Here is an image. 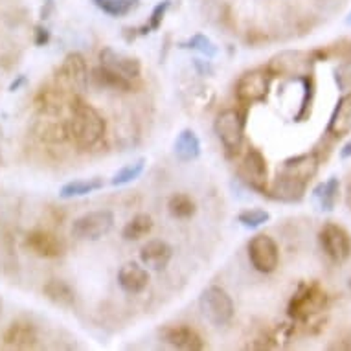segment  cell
Segmentation results:
<instances>
[{
	"mask_svg": "<svg viewBox=\"0 0 351 351\" xmlns=\"http://www.w3.org/2000/svg\"><path fill=\"white\" fill-rule=\"evenodd\" d=\"M305 190H307V182L278 169L276 179L269 186L267 197L280 202H300L304 199Z\"/></svg>",
	"mask_w": 351,
	"mask_h": 351,
	"instance_id": "obj_13",
	"label": "cell"
},
{
	"mask_svg": "<svg viewBox=\"0 0 351 351\" xmlns=\"http://www.w3.org/2000/svg\"><path fill=\"white\" fill-rule=\"evenodd\" d=\"M114 226V213L109 210H94L83 213L72 223V237L80 241H98Z\"/></svg>",
	"mask_w": 351,
	"mask_h": 351,
	"instance_id": "obj_7",
	"label": "cell"
},
{
	"mask_svg": "<svg viewBox=\"0 0 351 351\" xmlns=\"http://www.w3.org/2000/svg\"><path fill=\"white\" fill-rule=\"evenodd\" d=\"M245 127H247L245 114L237 109L221 110L213 121V131L230 156L237 155L241 151L243 140H245Z\"/></svg>",
	"mask_w": 351,
	"mask_h": 351,
	"instance_id": "obj_3",
	"label": "cell"
},
{
	"mask_svg": "<svg viewBox=\"0 0 351 351\" xmlns=\"http://www.w3.org/2000/svg\"><path fill=\"white\" fill-rule=\"evenodd\" d=\"M0 311H2V302H0Z\"/></svg>",
	"mask_w": 351,
	"mask_h": 351,
	"instance_id": "obj_43",
	"label": "cell"
},
{
	"mask_svg": "<svg viewBox=\"0 0 351 351\" xmlns=\"http://www.w3.org/2000/svg\"><path fill=\"white\" fill-rule=\"evenodd\" d=\"M175 155L182 162L197 160L201 156V140L197 136L195 131L191 129H182L177 138H175Z\"/></svg>",
	"mask_w": 351,
	"mask_h": 351,
	"instance_id": "obj_22",
	"label": "cell"
},
{
	"mask_svg": "<svg viewBox=\"0 0 351 351\" xmlns=\"http://www.w3.org/2000/svg\"><path fill=\"white\" fill-rule=\"evenodd\" d=\"M39 136L45 142L50 144H61L64 140H69V129H66V121L59 123V121H43L40 123Z\"/></svg>",
	"mask_w": 351,
	"mask_h": 351,
	"instance_id": "obj_31",
	"label": "cell"
},
{
	"mask_svg": "<svg viewBox=\"0 0 351 351\" xmlns=\"http://www.w3.org/2000/svg\"><path fill=\"white\" fill-rule=\"evenodd\" d=\"M88 77L99 88H107V90H114V93H131L133 90V81L127 80L123 75L116 74L112 70L105 69L101 64L96 66Z\"/></svg>",
	"mask_w": 351,
	"mask_h": 351,
	"instance_id": "obj_21",
	"label": "cell"
},
{
	"mask_svg": "<svg viewBox=\"0 0 351 351\" xmlns=\"http://www.w3.org/2000/svg\"><path fill=\"white\" fill-rule=\"evenodd\" d=\"M199 307H201L202 317L217 328L230 324L234 313H236L232 296L219 285H210L202 291L201 298H199Z\"/></svg>",
	"mask_w": 351,
	"mask_h": 351,
	"instance_id": "obj_4",
	"label": "cell"
},
{
	"mask_svg": "<svg viewBox=\"0 0 351 351\" xmlns=\"http://www.w3.org/2000/svg\"><path fill=\"white\" fill-rule=\"evenodd\" d=\"M269 219H271V213L267 210H261V208H248V210L237 213V221L245 228H259V226L269 223Z\"/></svg>",
	"mask_w": 351,
	"mask_h": 351,
	"instance_id": "obj_34",
	"label": "cell"
},
{
	"mask_svg": "<svg viewBox=\"0 0 351 351\" xmlns=\"http://www.w3.org/2000/svg\"><path fill=\"white\" fill-rule=\"evenodd\" d=\"M315 53L300 52V50H285L276 53L269 61L267 69L271 70L272 75H282V77H304L313 74V63H315Z\"/></svg>",
	"mask_w": 351,
	"mask_h": 351,
	"instance_id": "obj_8",
	"label": "cell"
},
{
	"mask_svg": "<svg viewBox=\"0 0 351 351\" xmlns=\"http://www.w3.org/2000/svg\"><path fill=\"white\" fill-rule=\"evenodd\" d=\"M104 188V179L99 177H93V179H80L66 182V184L59 190V197L63 199H74V197H85L90 195L94 191H98Z\"/></svg>",
	"mask_w": 351,
	"mask_h": 351,
	"instance_id": "obj_25",
	"label": "cell"
},
{
	"mask_svg": "<svg viewBox=\"0 0 351 351\" xmlns=\"http://www.w3.org/2000/svg\"><path fill=\"white\" fill-rule=\"evenodd\" d=\"M340 156H342V158H350V156H351V142H348V144L342 147V151H340Z\"/></svg>",
	"mask_w": 351,
	"mask_h": 351,
	"instance_id": "obj_38",
	"label": "cell"
},
{
	"mask_svg": "<svg viewBox=\"0 0 351 351\" xmlns=\"http://www.w3.org/2000/svg\"><path fill=\"white\" fill-rule=\"evenodd\" d=\"M324 252L335 263H344L351 256V237L342 226L326 223L318 234Z\"/></svg>",
	"mask_w": 351,
	"mask_h": 351,
	"instance_id": "obj_11",
	"label": "cell"
},
{
	"mask_svg": "<svg viewBox=\"0 0 351 351\" xmlns=\"http://www.w3.org/2000/svg\"><path fill=\"white\" fill-rule=\"evenodd\" d=\"M153 230V219L147 213H138L134 215L121 230V237L125 241H138L142 237H145L147 234H151Z\"/></svg>",
	"mask_w": 351,
	"mask_h": 351,
	"instance_id": "obj_27",
	"label": "cell"
},
{
	"mask_svg": "<svg viewBox=\"0 0 351 351\" xmlns=\"http://www.w3.org/2000/svg\"><path fill=\"white\" fill-rule=\"evenodd\" d=\"M66 129L69 140L74 142L75 147L93 149L105 136L107 123L93 105L81 98L80 94H74L70 98V120L66 121Z\"/></svg>",
	"mask_w": 351,
	"mask_h": 351,
	"instance_id": "obj_1",
	"label": "cell"
},
{
	"mask_svg": "<svg viewBox=\"0 0 351 351\" xmlns=\"http://www.w3.org/2000/svg\"><path fill=\"white\" fill-rule=\"evenodd\" d=\"M179 47L186 48V50H193V52L202 53V56L208 59L215 58L219 52L217 47L213 45L212 40L208 39L206 35H202V34H195L193 37H190L188 40H184V43H180Z\"/></svg>",
	"mask_w": 351,
	"mask_h": 351,
	"instance_id": "obj_33",
	"label": "cell"
},
{
	"mask_svg": "<svg viewBox=\"0 0 351 351\" xmlns=\"http://www.w3.org/2000/svg\"><path fill=\"white\" fill-rule=\"evenodd\" d=\"M326 133L331 134L333 138H344L346 134L351 133V93L344 94L337 101Z\"/></svg>",
	"mask_w": 351,
	"mask_h": 351,
	"instance_id": "obj_19",
	"label": "cell"
},
{
	"mask_svg": "<svg viewBox=\"0 0 351 351\" xmlns=\"http://www.w3.org/2000/svg\"><path fill=\"white\" fill-rule=\"evenodd\" d=\"M248 259L258 272L271 274L280 265V248L278 243L267 234H256L247 245Z\"/></svg>",
	"mask_w": 351,
	"mask_h": 351,
	"instance_id": "obj_9",
	"label": "cell"
},
{
	"mask_svg": "<svg viewBox=\"0 0 351 351\" xmlns=\"http://www.w3.org/2000/svg\"><path fill=\"white\" fill-rule=\"evenodd\" d=\"M99 63L105 69L112 70L116 74L123 75L127 80H138L140 74H142V63H140L136 58H131V56H125V53L116 52L114 48H104L99 52Z\"/></svg>",
	"mask_w": 351,
	"mask_h": 351,
	"instance_id": "obj_14",
	"label": "cell"
},
{
	"mask_svg": "<svg viewBox=\"0 0 351 351\" xmlns=\"http://www.w3.org/2000/svg\"><path fill=\"white\" fill-rule=\"evenodd\" d=\"M237 177L248 190L267 197V191H269V166H267V158L261 151L256 149V147H250L243 155L239 169H237Z\"/></svg>",
	"mask_w": 351,
	"mask_h": 351,
	"instance_id": "obj_6",
	"label": "cell"
},
{
	"mask_svg": "<svg viewBox=\"0 0 351 351\" xmlns=\"http://www.w3.org/2000/svg\"><path fill=\"white\" fill-rule=\"evenodd\" d=\"M48 40H50V32L45 26H37L35 28V45L45 47V45H48Z\"/></svg>",
	"mask_w": 351,
	"mask_h": 351,
	"instance_id": "obj_37",
	"label": "cell"
},
{
	"mask_svg": "<svg viewBox=\"0 0 351 351\" xmlns=\"http://www.w3.org/2000/svg\"><path fill=\"white\" fill-rule=\"evenodd\" d=\"M56 80H58L59 88L63 90L74 94L83 93L88 85V66H86L85 58L80 52L69 53L59 66Z\"/></svg>",
	"mask_w": 351,
	"mask_h": 351,
	"instance_id": "obj_10",
	"label": "cell"
},
{
	"mask_svg": "<svg viewBox=\"0 0 351 351\" xmlns=\"http://www.w3.org/2000/svg\"><path fill=\"white\" fill-rule=\"evenodd\" d=\"M47 2H48V4H52V0H47Z\"/></svg>",
	"mask_w": 351,
	"mask_h": 351,
	"instance_id": "obj_42",
	"label": "cell"
},
{
	"mask_svg": "<svg viewBox=\"0 0 351 351\" xmlns=\"http://www.w3.org/2000/svg\"><path fill=\"white\" fill-rule=\"evenodd\" d=\"M318 166H320V156H318L317 151H311V153H302V155L285 158L280 171L298 177L309 184V180L318 173Z\"/></svg>",
	"mask_w": 351,
	"mask_h": 351,
	"instance_id": "obj_16",
	"label": "cell"
},
{
	"mask_svg": "<svg viewBox=\"0 0 351 351\" xmlns=\"http://www.w3.org/2000/svg\"><path fill=\"white\" fill-rule=\"evenodd\" d=\"M173 258V248L162 239H151L140 248V261L151 271H164Z\"/></svg>",
	"mask_w": 351,
	"mask_h": 351,
	"instance_id": "obj_17",
	"label": "cell"
},
{
	"mask_svg": "<svg viewBox=\"0 0 351 351\" xmlns=\"http://www.w3.org/2000/svg\"><path fill=\"white\" fill-rule=\"evenodd\" d=\"M94 6L112 19L125 17L140 6V0H93Z\"/></svg>",
	"mask_w": 351,
	"mask_h": 351,
	"instance_id": "obj_29",
	"label": "cell"
},
{
	"mask_svg": "<svg viewBox=\"0 0 351 351\" xmlns=\"http://www.w3.org/2000/svg\"><path fill=\"white\" fill-rule=\"evenodd\" d=\"M346 202L351 210V182H348V188H346Z\"/></svg>",
	"mask_w": 351,
	"mask_h": 351,
	"instance_id": "obj_40",
	"label": "cell"
},
{
	"mask_svg": "<svg viewBox=\"0 0 351 351\" xmlns=\"http://www.w3.org/2000/svg\"><path fill=\"white\" fill-rule=\"evenodd\" d=\"M149 283V272L134 261H129L118 271V285L127 294H140Z\"/></svg>",
	"mask_w": 351,
	"mask_h": 351,
	"instance_id": "obj_18",
	"label": "cell"
},
{
	"mask_svg": "<svg viewBox=\"0 0 351 351\" xmlns=\"http://www.w3.org/2000/svg\"><path fill=\"white\" fill-rule=\"evenodd\" d=\"M171 8V0H160L155 8H153V12H151V17H149V23L145 24L149 32H155L162 26L164 23V17H166L167 10Z\"/></svg>",
	"mask_w": 351,
	"mask_h": 351,
	"instance_id": "obj_35",
	"label": "cell"
},
{
	"mask_svg": "<svg viewBox=\"0 0 351 351\" xmlns=\"http://www.w3.org/2000/svg\"><path fill=\"white\" fill-rule=\"evenodd\" d=\"M145 169V158H138V160L131 162L120 169V171L114 173V177L110 179V184L112 186H125L131 184L133 180H136L144 173Z\"/></svg>",
	"mask_w": 351,
	"mask_h": 351,
	"instance_id": "obj_30",
	"label": "cell"
},
{
	"mask_svg": "<svg viewBox=\"0 0 351 351\" xmlns=\"http://www.w3.org/2000/svg\"><path fill=\"white\" fill-rule=\"evenodd\" d=\"M26 245L35 256L53 259L64 254V243L56 234L48 230H34L26 237Z\"/></svg>",
	"mask_w": 351,
	"mask_h": 351,
	"instance_id": "obj_15",
	"label": "cell"
},
{
	"mask_svg": "<svg viewBox=\"0 0 351 351\" xmlns=\"http://www.w3.org/2000/svg\"><path fill=\"white\" fill-rule=\"evenodd\" d=\"M167 212L173 219H191L197 212V204L188 193H175L167 201Z\"/></svg>",
	"mask_w": 351,
	"mask_h": 351,
	"instance_id": "obj_28",
	"label": "cell"
},
{
	"mask_svg": "<svg viewBox=\"0 0 351 351\" xmlns=\"http://www.w3.org/2000/svg\"><path fill=\"white\" fill-rule=\"evenodd\" d=\"M43 294L50 302L61 305V307H72L75 304V291L63 280H50V282L45 283Z\"/></svg>",
	"mask_w": 351,
	"mask_h": 351,
	"instance_id": "obj_23",
	"label": "cell"
},
{
	"mask_svg": "<svg viewBox=\"0 0 351 351\" xmlns=\"http://www.w3.org/2000/svg\"><path fill=\"white\" fill-rule=\"evenodd\" d=\"M162 340L175 350L184 351H201L206 348V342L202 335L188 324H173L160 329Z\"/></svg>",
	"mask_w": 351,
	"mask_h": 351,
	"instance_id": "obj_12",
	"label": "cell"
},
{
	"mask_svg": "<svg viewBox=\"0 0 351 351\" xmlns=\"http://www.w3.org/2000/svg\"><path fill=\"white\" fill-rule=\"evenodd\" d=\"M337 83L342 90H350L351 88V64H346V66H340L337 72Z\"/></svg>",
	"mask_w": 351,
	"mask_h": 351,
	"instance_id": "obj_36",
	"label": "cell"
},
{
	"mask_svg": "<svg viewBox=\"0 0 351 351\" xmlns=\"http://www.w3.org/2000/svg\"><path fill=\"white\" fill-rule=\"evenodd\" d=\"M328 305V293L317 282L300 283L287 305V315L296 322H307Z\"/></svg>",
	"mask_w": 351,
	"mask_h": 351,
	"instance_id": "obj_2",
	"label": "cell"
},
{
	"mask_svg": "<svg viewBox=\"0 0 351 351\" xmlns=\"http://www.w3.org/2000/svg\"><path fill=\"white\" fill-rule=\"evenodd\" d=\"M339 193H340V180L337 177H329L328 180H324L320 184L313 190V195L320 204V210L324 212H331L337 202H339Z\"/></svg>",
	"mask_w": 351,
	"mask_h": 351,
	"instance_id": "obj_24",
	"label": "cell"
},
{
	"mask_svg": "<svg viewBox=\"0 0 351 351\" xmlns=\"http://www.w3.org/2000/svg\"><path fill=\"white\" fill-rule=\"evenodd\" d=\"M63 88H43L39 94H37V99H35V104H37V109L40 112H45V114H59L61 109H63Z\"/></svg>",
	"mask_w": 351,
	"mask_h": 351,
	"instance_id": "obj_26",
	"label": "cell"
},
{
	"mask_svg": "<svg viewBox=\"0 0 351 351\" xmlns=\"http://www.w3.org/2000/svg\"><path fill=\"white\" fill-rule=\"evenodd\" d=\"M37 329L34 324L29 322H13L10 328L4 331V344L8 348H15V350H28L37 344Z\"/></svg>",
	"mask_w": 351,
	"mask_h": 351,
	"instance_id": "obj_20",
	"label": "cell"
},
{
	"mask_svg": "<svg viewBox=\"0 0 351 351\" xmlns=\"http://www.w3.org/2000/svg\"><path fill=\"white\" fill-rule=\"evenodd\" d=\"M24 75H21V77H19V81H15V83H12V86H10V90H12V93H15V90H19V86L23 85L24 83Z\"/></svg>",
	"mask_w": 351,
	"mask_h": 351,
	"instance_id": "obj_39",
	"label": "cell"
},
{
	"mask_svg": "<svg viewBox=\"0 0 351 351\" xmlns=\"http://www.w3.org/2000/svg\"><path fill=\"white\" fill-rule=\"evenodd\" d=\"M274 75L269 69L247 70L236 83V98L243 105L261 104L269 98Z\"/></svg>",
	"mask_w": 351,
	"mask_h": 351,
	"instance_id": "obj_5",
	"label": "cell"
},
{
	"mask_svg": "<svg viewBox=\"0 0 351 351\" xmlns=\"http://www.w3.org/2000/svg\"><path fill=\"white\" fill-rule=\"evenodd\" d=\"M348 24H351V15H350V19H348Z\"/></svg>",
	"mask_w": 351,
	"mask_h": 351,
	"instance_id": "obj_41",
	"label": "cell"
},
{
	"mask_svg": "<svg viewBox=\"0 0 351 351\" xmlns=\"http://www.w3.org/2000/svg\"><path fill=\"white\" fill-rule=\"evenodd\" d=\"M302 81V85H304V98H302V104H300V110L294 116V120L296 121H305L309 116H311V105H313V98H315V80H313V75H304V77H300Z\"/></svg>",
	"mask_w": 351,
	"mask_h": 351,
	"instance_id": "obj_32",
	"label": "cell"
}]
</instances>
